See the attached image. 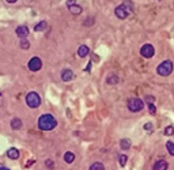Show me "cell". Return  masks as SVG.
<instances>
[{
  "label": "cell",
  "instance_id": "obj_15",
  "mask_svg": "<svg viewBox=\"0 0 174 170\" xmlns=\"http://www.w3.org/2000/svg\"><path fill=\"white\" fill-rule=\"evenodd\" d=\"M46 27H48V23L45 21H41L40 23H37L34 26V32H44V30H46Z\"/></svg>",
  "mask_w": 174,
  "mask_h": 170
},
{
  "label": "cell",
  "instance_id": "obj_20",
  "mask_svg": "<svg viewBox=\"0 0 174 170\" xmlns=\"http://www.w3.org/2000/svg\"><path fill=\"white\" fill-rule=\"evenodd\" d=\"M166 148H167V151H169L170 155L174 157V143L173 142H167V143H166Z\"/></svg>",
  "mask_w": 174,
  "mask_h": 170
},
{
  "label": "cell",
  "instance_id": "obj_8",
  "mask_svg": "<svg viewBox=\"0 0 174 170\" xmlns=\"http://www.w3.org/2000/svg\"><path fill=\"white\" fill-rule=\"evenodd\" d=\"M74 79V72H72V70H69V68H65V70H63L61 72V81L63 82H69Z\"/></svg>",
  "mask_w": 174,
  "mask_h": 170
},
{
  "label": "cell",
  "instance_id": "obj_17",
  "mask_svg": "<svg viewBox=\"0 0 174 170\" xmlns=\"http://www.w3.org/2000/svg\"><path fill=\"white\" fill-rule=\"evenodd\" d=\"M64 161L67 162V163H72V162L75 161V154L74 152H65L64 154Z\"/></svg>",
  "mask_w": 174,
  "mask_h": 170
},
{
  "label": "cell",
  "instance_id": "obj_3",
  "mask_svg": "<svg viewBox=\"0 0 174 170\" xmlns=\"http://www.w3.org/2000/svg\"><path fill=\"white\" fill-rule=\"evenodd\" d=\"M173 61L171 60H165L163 63H161L158 67H156V72H158V75L161 76H169L171 72H173Z\"/></svg>",
  "mask_w": 174,
  "mask_h": 170
},
{
  "label": "cell",
  "instance_id": "obj_25",
  "mask_svg": "<svg viewBox=\"0 0 174 170\" xmlns=\"http://www.w3.org/2000/svg\"><path fill=\"white\" fill-rule=\"evenodd\" d=\"M155 102V97L154 95H147L146 97V103H154Z\"/></svg>",
  "mask_w": 174,
  "mask_h": 170
},
{
  "label": "cell",
  "instance_id": "obj_29",
  "mask_svg": "<svg viewBox=\"0 0 174 170\" xmlns=\"http://www.w3.org/2000/svg\"><path fill=\"white\" fill-rule=\"evenodd\" d=\"M90 70H91V63H89V65L86 67V72H91Z\"/></svg>",
  "mask_w": 174,
  "mask_h": 170
},
{
  "label": "cell",
  "instance_id": "obj_21",
  "mask_svg": "<svg viewBox=\"0 0 174 170\" xmlns=\"http://www.w3.org/2000/svg\"><path fill=\"white\" fill-rule=\"evenodd\" d=\"M21 48L25 49V50H27L29 48H30V42H29L26 38H22V40H21Z\"/></svg>",
  "mask_w": 174,
  "mask_h": 170
},
{
  "label": "cell",
  "instance_id": "obj_6",
  "mask_svg": "<svg viewBox=\"0 0 174 170\" xmlns=\"http://www.w3.org/2000/svg\"><path fill=\"white\" fill-rule=\"evenodd\" d=\"M41 68H42V60H41L40 57L34 56V57H31L30 60H29V70H30V71L37 72V71H40Z\"/></svg>",
  "mask_w": 174,
  "mask_h": 170
},
{
  "label": "cell",
  "instance_id": "obj_12",
  "mask_svg": "<svg viewBox=\"0 0 174 170\" xmlns=\"http://www.w3.org/2000/svg\"><path fill=\"white\" fill-rule=\"evenodd\" d=\"M68 10H69V12H71L72 15H80L82 11H83L80 6H78L76 3L72 6H68Z\"/></svg>",
  "mask_w": 174,
  "mask_h": 170
},
{
  "label": "cell",
  "instance_id": "obj_11",
  "mask_svg": "<svg viewBox=\"0 0 174 170\" xmlns=\"http://www.w3.org/2000/svg\"><path fill=\"white\" fill-rule=\"evenodd\" d=\"M90 53V48L87 45H80L78 49V56L79 57H87V54Z\"/></svg>",
  "mask_w": 174,
  "mask_h": 170
},
{
  "label": "cell",
  "instance_id": "obj_18",
  "mask_svg": "<svg viewBox=\"0 0 174 170\" xmlns=\"http://www.w3.org/2000/svg\"><path fill=\"white\" fill-rule=\"evenodd\" d=\"M120 147L122 148V150H128V148H131V140H128V139H121L120 140Z\"/></svg>",
  "mask_w": 174,
  "mask_h": 170
},
{
  "label": "cell",
  "instance_id": "obj_19",
  "mask_svg": "<svg viewBox=\"0 0 174 170\" xmlns=\"http://www.w3.org/2000/svg\"><path fill=\"white\" fill-rule=\"evenodd\" d=\"M103 169H105V166L101 162H95V163L90 166V170H103Z\"/></svg>",
  "mask_w": 174,
  "mask_h": 170
},
{
  "label": "cell",
  "instance_id": "obj_7",
  "mask_svg": "<svg viewBox=\"0 0 174 170\" xmlns=\"http://www.w3.org/2000/svg\"><path fill=\"white\" fill-rule=\"evenodd\" d=\"M140 54L146 59H150L152 57L154 54H155V49H154V46L151 44H146L142 46V49H140Z\"/></svg>",
  "mask_w": 174,
  "mask_h": 170
},
{
  "label": "cell",
  "instance_id": "obj_23",
  "mask_svg": "<svg viewBox=\"0 0 174 170\" xmlns=\"http://www.w3.org/2000/svg\"><path fill=\"white\" fill-rule=\"evenodd\" d=\"M127 161H128V157H127V155H124V154L118 157V163H120V166H125Z\"/></svg>",
  "mask_w": 174,
  "mask_h": 170
},
{
  "label": "cell",
  "instance_id": "obj_26",
  "mask_svg": "<svg viewBox=\"0 0 174 170\" xmlns=\"http://www.w3.org/2000/svg\"><path fill=\"white\" fill-rule=\"evenodd\" d=\"M144 129H146V131H151L152 129V124H151V123H146V124H144Z\"/></svg>",
  "mask_w": 174,
  "mask_h": 170
},
{
  "label": "cell",
  "instance_id": "obj_31",
  "mask_svg": "<svg viewBox=\"0 0 174 170\" xmlns=\"http://www.w3.org/2000/svg\"><path fill=\"white\" fill-rule=\"evenodd\" d=\"M18 0H7V3H17Z\"/></svg>",
  "mask_w": 174,
  "mask_h": 170
},
{
  "label": "cell",
  "instance_id": "obj_14",
  "mask_svg": "<svg viewBox=\"0 0 174 170\" xmlns=\"http://www.w3.org/2000/svg\"><path fill=\"white\" fill-rule=\"evenodd\" d=\"M22 125H23V123L21 118H12V120H11V128H12V129H15V131L21 129Z\"/></svg>",
  "mask_w": 174,
  "mask_h": 170
},
{
  "label": "cell",
  "instance_id": "obj_13",
  "mask_svg": "<svg viewBox=\"0 0 174 170\" xmlns=\"http://www.w3.org/2000/svg\"><path fill=\"white\" fill-rule=\"evenodd\" d=\"M7 157H8L10 159H14V161H15V159L19 158V151L15 147H11L8 151H7Z\"/></svg>",
  "mask_w": 174,
  "mask_h": 170
},
{
  "label": "cell",
  "instance_id": "obj_16",
  "mask_svg": "<svg viewBox=\"0 0 174 170\" xmlns=\"http://www.w3.org/2000/svg\"><path fill=\"white\" fill-rule=\"evenodd\" d=\"M106 81L109 85H116V83H118L120 82V79H118V76L114 75V74H112V75H109L106 78Z\"/></svg>",
  "mask_w": 174,
  "mask_h": 170
},
{
  "label": "cell",
  "instance_id": "obj_22",
  "mask_svg": "<svg viewBox=\"0 0 174 170\" xmlns=\"http://www.w3.org/2000/svg\"><path fill=\"white\" fill-rule=\"evenodd\" d=\"M163 134H165L166 136H171V135H174V127L167 125L165 128V131H163Z\"/></svg>",
  "mask_w": 174,
  "mask_h": 170
},
{
  "label": "cell",
  "instance_id": "obj_2",
  "mask_svg": "<svg viewBox=\"0 0 174 170\" xmlns=\"http://www.w3.org/2000/svg\"><path fill=\"white\" fill-rule=\"evenodd\" d=\"M57 127V120L50 113H45L38 118V128L42 131H52Z\"/></svg>",
  "mask_w": 174,
  "mask_h": 170
},
{
  "label": "cell",
  "instance_id": "obj_28",
  "mask_svg": "<svg viewBox=\"0 0 174 170\" xmlns=\"http://www.w3.org/2000/svg\"><path fill=\"white\" fill-rule=\"evenodd\" d=\"M45 163H46V166H48V167H50V166H53V162L50 161V159H48V161L45 162Z\"/></svg>",
  "mask_w": 174,
  "mask_h": 170
},
{
  "label": "cell",
  "instance_id": "obj_27",
  "mask_svg": "<svg viewBox=\"0 0 174 170\" xmlns=\"http://www.w3.org/2000/svg\"><path fill=\"white\" fill-rule=\"evenodd\" d=\"M76 3V0H67V6H72V4H75Z\"/></svg>",
  "mask_w": 174,
  "mask_h": 170
},
{
  "label": "cell",
  "instance_id": "obj_30",
  "mask_svg": "<svg viewBox=\"0 0 174 170\" xmlns=\"http://www.w3.org/2000/svg\"><path fill=\"white\" fill-rule=\"evenodd\" d=\"M34 162H36V161H34V159H31V161H29V162H27V163H26V166H30L31 163H34Z\"/></svg>",
  "mask_w": 174,
  "mask_h": 170
},
{
  "label": "cell",
  "instance_id": "obj_24",
  "mask_svg": "<svg viewBox=\"0 0 174 170\" xmlns=\"http://www.w3.org/2000/svg\"><path fill=\"white\" fill-rule=\"evenodd\" d=\"M148 110H150V113H151V114H155V113H156L155 105H154V103H148Z\"/></svg>",
  "mask_w": 174,
  "mask_h": 170
},
{
  "label": "cell",
  "instance_id": "obj_9",
  "mask_svg": "<svg viewBox=\"0 0 174 170\" xmlns=\"http://www.w3.org/2000/svg\"><path fill=\"white\" fill-rule=\"evenodd\" d=\"M15 33H17V36L19 37V38H26L27 36H29V29H27V26H18L17 27V30H15Z\"/></svg>",
  "mask_w": 174,
  "mask_h": 170
},
{
  "label": "cell",
  "instance_id": "obj_5",
  "mask_svg": "<svg viewBox=\"0 0 174 170\" xmlns=\"http://www.w3.org/2000/svg\"><path fill=\"white\" fill-rule=\"evenodd\" d=\"M144 105H146V102H144L143 99H140V98H131L129 101H128V109H129L131 112H133V113L143 110Z\"/></svg>",
  "mask_w": 174,
  "mask_h": 170
},
{
  "label": "cell",
  "instance_id": "obj_10",
  "mask_svg": "<svg viewBox=\"0 0 174 170\" xmlns=\"http://www.w3.org/2000/svg\"><path fill=\"white\" fill-rule=\"evenodd\" d=\"M169 167V163L165 161V159H159V161L155 162L154 165V170H166Z\"/></svg>",
  "mask_w": 174,
  "mask_h": 170
},
{
  "label": "cell",
  "instance_id": "obj_1",
  "mask_svg": "<svg viewBox=\"0 0 174 170\" xmlns=\"http://www.w3.org/2000/svg\"><path fill=\"white\" fill-rule=\"evenodd\" d=\"M132 12H133V3L131 0H124L114 10V14L118 19H127Z\"/></svg>",
  "mask_w": 174,
  "mask_h": 170
},
{
  "label": "cell",
  "instance_id": "obj_4",
  "mask_svg": "<svg viewBox=\"0 0 174 170\" xmlns=\"http://www.w3.org/2000/svg\"><path fill=\"white\" fill-rule=\"evenodd\" d=\"M26 103H27V106L31 107V109H37V107L41 105L40 95L37 94L36 91H30V93H27V95H26Z\"/></svg>",
  "mask_w": 174,
  "mask_h": 170
}]
</instances>
